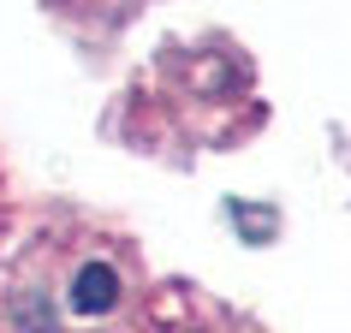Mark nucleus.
<instances>
[{
    "mask_svg": "<svg viewBox=\"0 0 351 333\" xmlns=\"http://www.w3.org/2000/svg\"><path fill=\"white\" fill-rule=\"evenodd\" d=\"M113 297H119V274H113L108 262H90L77 274V286H72V310L77 315H101V310H113Z\"/></svg>",
    "mask_w": 351,
    "mask_h": 333,
    "instance_id": "f257e3e1",
    "label": "nucleus"
}]
</instances>
